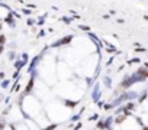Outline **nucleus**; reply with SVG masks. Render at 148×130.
Returning <instances> with one entry per match:
<instances>
[{
  "label": "nucleus",
  "mask_w": 148,
  "mask_h": 130,
  "mask_svg": "<svg viewBox=\"0 0 148 130\" xmlns=\"http://www.w3.org/2000/svg\"><path fill=\"white\" fill-rule=\"evenodd\" d=\"M8 9H5L3 6H0V19H5L6 16H8Z\"/></svg>",
  "instance_id": "obj_1"
}]
</instances>
